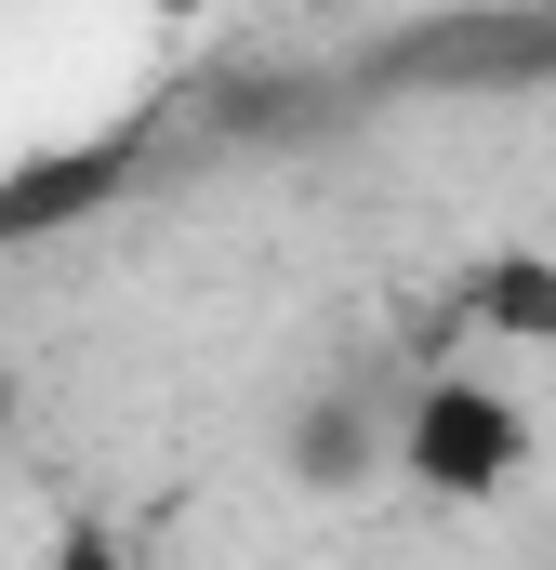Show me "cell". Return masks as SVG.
Instances as JSON below:
<instances>
[{"instance_id": "2", "label": "cell", "mask_w": 556, "mask_h": 570, "mask_svg": "<svg viewBox=\"0 0 556 570\" xmlns=\"http://www.w3.org/2000/svg\"><path fill=\"white\" fill-rule=\"evenodd\" d=\"M385 451L411 464V491H437V504H490V491L530 464V412H517L504 385H477V372H424Z\"/></svg>"}, {"instance_id": "5", "label": "cell", "mask_w": 556, "mask_h": 570, "mask_svg": "<svg viewBox=\"0 0 556 570\" xmlns=\"http://www.w3.org/2000/svg\"><path fill=\"white\" fill-rule=\"evenodd\" d=\"M464 318H477L490 345H544L556 332V253H490V266L464 279Z\"/></svg>"}, {"instance_id": "7", "label": "cell", "mask_w": 556, "mask_h": 570, "mask_svg": "<svg viewBox=\"0 0 556 570\" xmlns=\"http://www.w3.org/2000/svg\"><path fill=\"white\" fill-rule=\"evenodd\" d=\"M159 13H172V27H186V13H226V0H159Z\"/></svg>"}, {"instance_id": "9", "label": "cell", "mask_w": 556, "mask_h": 570, "mask_svg": "<svg viewBox=\"0 0 556 570\" xmlns=\"http://www.w3.org/2000/svg\"><path fill=\"white\" fill-rule=\"evenodd\" d=\"M530 358H556V332H544V345H530Z\"/></svg>"}, {"instance_id": "8", "label": "cell", "mask_w": 556, "mask_h": 570, "mask_svg": "<svg viewBox=\"0 0 556 570\" xmlns=\"http://www.w3.org/2000/svg\"><path fill=\"white\" fill-rule=\"evenodd\" d=\"M0 425H13V358H0Z\"/></svg>"}, {"instance_id": "1", "label": "cell", "mask_w": 556, "mask_h": 570, "mask_svg": "<svg viewBox=\"0 0 556 570\" xmlns=\"http://www.w3.org/2000/svg\"><path fill=\"white\" fill-rule=\"evenodd\" d=\"M556 80V0H490V13H424L398 27L345 94H530Z\"/></svg>"}, {"instance_id": "6", "label": "cell", "mask_w": 556, "mask_h": 570, "mask_svg": "<svg viewBox=\"0 0 556 570\" xmlns=\"http://www.w3.org/2000/svg\"><path fill=\"white\" fill-rule=\"evenodd\" d=\"M345 120V80H239V94H212V134H239V146H305V134H331Z\"/></svg>"}, {"instance_id": "3", "label": "cell", "mask_w": 556, "mask_h": 570, "mask_svg": "<svg viewBox=\"0 0 556 570\" xmlns=\"http://www.w3.org/2000/svg\"><path fill=\"white\" fill-rule=\"evenodd\" d=\"M133 186V134H93V146H40V159H13L0 173V253H27V239H67L80 213H107Z\"/></svg>"}, {"instance_id": "4", "label": "cell", "mask_w": 556, "mask_h": 570, "mask_svg": "<svg viewBox=\"0 0 556 570\" xmlns=\"http://www.w3.org/2000/svg\"><path fill=\"white\" fill-rule=\"evenodd\" d=\"M371 464H385V412H371L358 385H331V399L291 412V478H305V491H358Z\"/></svg>"}]
</instances>
